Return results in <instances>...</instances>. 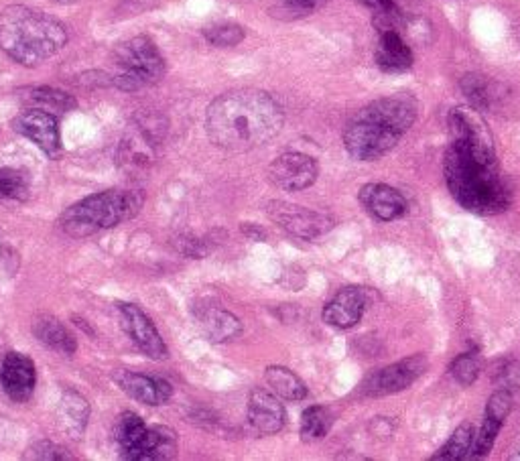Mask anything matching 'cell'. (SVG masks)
Segmentation results:
<instances>
[{
	"label": "cell",
	"instance_id": "cell-27",
	"mask_svg": "<svg viewBox=\"0 0 520 461\" xmlns=\"http://www.w3.org/2000/svg\"><path fill=\"white\" fill-rule=\"evenodd\" d=\"M31 191V177L23 169L3 167L0 169V197L13 202H25Z\"/></svg>",
	"mask_w": 520,
	"mask_h": 461
},
{
	"label": "cell",
	"instance_id": "cell-38",
	"mask_svg": "<svg viewBox=\"0 0 520 461\" xmlns=\"http://www.w3.org/2000/svg\"><path fill=\"white\" fill-rule=\"evenodd\" d=\"M512 459H520V453H516V455H514V457H512Z\"/></svg>",
	"mask_w": 520,
	"mask_h": 461
},
{
	"label": "cell",
	"instance_id": "cell-23",
	"mask_svg": "<svg viewBox=\"0 0 520 461\" xmlns=\"http://www.w3.org/2000/svg\"><path fill=\"white\" fill-rule=\"evenodd\" d=\"M265 380L271 392H275L283 401H303L307 397L305 382L285 366H269L265 372Z\"/></svg>",
	"mask_w": 520,
	"mask_h": 461
},
{
	"label": "cell",
	"instance_id": "cell-13",
	"mask_svg": "<svg viewBox=\"0 0 520 461\" xmlns=\"http://www.w3.org/2000/svg\"><path fill=\"white\" fill-rule=\"evenodd\" d=\"M35 382H37V372L31 358L19 352H11L3 360V366H0V384H3V390L11 401L15 403L29 401L35 390Z\"/></svg>",
	"mask_w": 520,
	"mask_h": 461
},
{
	"label": "cell",
	"instance_id": "cell-5",
	"mask_svg": "<svg viewBox=\"0 0 520 461\" xmlns=\"http://www.w3.org/2000/svg\"><path fill=\"white\" fill-rule=\"evenodd\" d=\"M143 206L145 195L137 189H110L94 193L61 216V228L70 236L84 238L133 220Z\"/></svg>",
	"mask_w": 520,
	"mask_h": 461
},
{
	"label": "cell",
	"instance_id": "cell-30",
	"mask_svg": "<svg viewBox=\"0 0 520 461\" xmlns=\"http://www.w3.org/2000/svg\"><path fill=\"white\" fill-rule=\"evenodd\" d=\"M480 358L476 352H464L451 364V376L462 386H472L480 376Z\"/></svg>",
	"mask_w": 520,
	"mask_h": 461
},
{
	"label": "cell",
	"instance_id": "cell-6",
	"mask_svg": "<svg viewBox=\"0 0 520 461\" xmlns=\"http://www.w3.org/2000/svg\"><path fill=\"white\" fill-rule=\"evenodd\" d=\"M114 61L120 70L114 78V86L124 92L153 86L165 74V61L149 37H133L120 43Z\"/></svg>",
	"mask_w": 520,
	"mask_h": 461
},
{
	"label": "cell",
	"instance_id": "cell-26",
	"mask_svg": "<svg viewBox=\"0 0 520 461\" xmlns=\"http://www.w3.org/2000/svg\"><path fill=\"white\" fill-rule=\"evenodd\" d=\"M462 92L476 110H490L498 98L494 84L482 74H466L460 82Z\"/></svg>",
	"mask_w": 520,
	"mask_h": 461
},
{
	"label": "cell",
	"instance_id": "cell-32",
	"mask_svg": "<svg viewBox=\"0 0 520 461\" xmlns=\"http://www.w3.org/2000/svg\"><path fill=\"white\" fill-rule=\"evenodd\" d=\"M27 459H72V455L65 451L63 447L51 443V441H39L35 443L27 453H25Z\"/></svg>",
	"mask_w": 520,
	"mask_h": 461
},
{
	"label": "cell",
	"instance_id": "cell-2",
	"mask_svg": "<svg viewBox=\"0 0 520 461\" xmlns=\"http://www.w3.org/2000/svg\"><path fill=\"white\" fill-rule=\"evenodd\" d=\"M443 173L449 193L464 210L480 216L508 210L512 191L500 173L494 147L449 139Z\"/></svg>",
	"mask_w": 520,
	"mask_h": 461
},
{
	"label": "cell",
	"instance_id": "cell-34",
	"mask_svg": "<svg viewBox=\"0 0 520 461\" xmlns=\"http://www.w3.org/2000/svg\"><path fill=\"white\" fill-rule=\"evenodd\" d=\"M179 250L187 256H193V258H202V256L208 254L206 242H202L198 238H183L181 244H179Z\"/></svg>",
	"mask_w": 520,
	"mask_h": 461
},
{
	"label": "cell",
	"instance_id": "cell-9",
	"mask_svg": "<svg viewBox=\"0 0 520 461\" xmlns=\"http://www.w3.org/2000/svg\"><path fill=\"white\" fill-rule=\"evenodd\" d=\"M13 128L19 135L33 141L47 157L57 159L61 153V135L55 114L41 108H31L21 112L13 120Z\"/></svg>",
	"mask_w": 520,
	"mask_h": 461
},
{
	"label": "cell",
	"instance_id": "cell-19",
	"mask_svg": "<svg viewBox=\"0 0 520 461\" xmlns=\"http://www.w3.org/2000/svg\"><path fill=\"white\" fill-rule=\"evenodd\" d=\"M147 433L149 427L137 413H130V411L122 413L114 429V439L118 443L120 457L126 461H141Z\"/></svg>",
	"mask_w": 520,
	"mask_h": 461
},
{
	"label": "cell",
	"instance_id": "cell-15",
	"mask_svg": "<svg viewBox=\"0 0 520 461\" xmlns=\"http://www.w3.org/2000/svg\"><path fill=\"white\" fill-rule=\"evenodd\" d=\"M287 413L279 397L271 390L256 388L248 399V423L263 435H275L285 427Z\"/></svg>",
	"mask_w": 520,
	"mask_h": 461
},
{
	"label": "cell",
	"instance_id": "cell-28",
	"mask_svg": "<svg viewBox=\"0 0 520 461\" xmlns=\"http://www.w3.org/2000/svg\"><path fill=\"white\" fill-rule=\"evenodd\" d=\"M332 423H334V419L325 407L315 405V407L305 409V413L301 417V439L305 443H315V441L323 439L330 433Z\"/></svg>",
	"mask_w": 520,
	"mask_h": 461
},
{
	"label": "cell",
	"instance_id": "cell-17",
	"mask_svg": "<svg viewBox=\"0 0 520 461\" xmlns=\"http://www.w3.org/2000/svg\"><path fill=\"white\" fill-rule=\"evenodd\" d=\"M366 305H368V297L364 289L358 287L342 289L328 305L323 307V321L338 329H350L362 321Z\"/></svg>",
	"mask_w": 520,
	"mask_h": 461
},
{
	"label": "cell",
	"instance_id": "cell-10",
	"mask_svg": "<svg viewBox=\"0 0 520 461\" xmlns=\"http://www.w3.org/2000/svg\"><path fill=\"white\" fill-rule=\"evenodd\" d=\"M319 165L303 153H283L269 167V179L285 191H303L315 183Z\"/></svg>",
	"mask_w": 520,
	"mask_h": 461
},
{
	"label": "cell",
	"instance_id": "cell-8",
	"mask_svg": "<svg viewBox=\"0 0 520 461\" xmlns=\"http://www.w3.org/2000/svg\"><path fill=\"white\" fill-rule=\"evenodd\" d=\"M269 218L279 224L283 230L289 234L303 238V240H313L323 234H328L334 228V218L321 212L307 210L303 206L287 204V202H271L267 206Z\"/></svg>",
	"mask_w": 520,
	"mask_h": 461
},
{
	"label": "cell",
	"instance_id": "cell-3",
	"mask_svg": "<svg viewBox=\"0 0 520 461\" xmlns=\"http://www.w3.org/2000/svg\"><path fill=\"white\" fill-rule=\"evenodd\" d=\"M411 96H386L354 114L344 133L346 151L358 161H376L393 151L417 120Z\"/></svg>",
	"mask_w": 520,
	"mask_h": 461
},
{
	"label": "cell",
	"instance_id": "cell-12",
	"mask_svg": "<svg viewBox=\"0 0 520 461\" xmlns=\"http://www.w3.org/2000/svg\"><path fill=\"white\" fill-rule=\"evenodd\" d=\"M360 204L372 218H376L380 222L401 220L409 210L405 195L399 189L390 187L386 183L364 185L360 189Z\"/></svg>",
	"mask_w": 520,
	"mask_h": 461
},
{
	"label": "cell",
	"instance_id": "cell-36",
	"mask_svg": "<svg viewBox=\"0 0 520 461\" xmlns=\"http://www.w3.org/2000/svg\"><path fill=\"white\" fill-rule=\"evenodd\" d=\"M390 3H393L395 7H399V9L405 13V11H409L411 7H415V5L419 3V0H390Z\"/></svg>",
	"mask_w": 520,
	"mask_h": 461
},
{
	"label": "cell",
	"instance_id": "cell-25",
	"mask_svg": "<svg viewBox=\"0 0 520 461\" xmlns=\"http://www.w3.org/2000/svg\"><path fill=\"white\" fill-rule=\"evenodd\" d=\"M175 453H177V435H175V431L165 427V425L149 427L141 461L173 459Z\"/></svg>",
	"mask_w": 520,
	"mask_h": 461
},
{
	"label": "cell",
	"instance_id": "cell-4",
	"mask_svg": "<svg viewBox=\"0 0 520 461\" xmlns=\"http://www.w3.org/2000/svg\"><path fill=\"white\" fill-rule=\"evenodd\" d=\"M68 43L65 27L35 9L9 7L0 13V49L27 68L47 61Z\"/></svg>",
	"mask_w": 520,
	"mask_h": 461
},
{
	"label": "cell",
	"instance_id": "cell-18",
	"mask_svg": "<svg viewBox=\"0 0 520 461\" xmlns=\"http://www.w3.org/2000/svg\"><path fill=\"white\" fill-rule=\"evenodd\" d=\"M116 380L126 394H130L135 401L145 403L149 407L165 405L173 394L171 384L163 378H153V376L135 374V372H120L116 376Z\"/></svg>",
	"mask_w": 520,
	"mask_h": 461
},
{
	"label": "cell",
	"instance_id": "cell-1",
	"mask_svg": "<svg viewBox=\"0 0 520 461\" xmlns=\"http://www.w3.org/2000/svg\"><path fill=\"white\" fill-rule=\"evenodd\" d=\"M285 114L273 96L260 90H232L216 98L206 114L210 141L230 153H246L273 141Z\"/></svg>",
	"mask_w": 520,
	"mask_h": 461
},
{
	"label": "cell",
	"instance_id": "cell-7",
	"mask_svg": "<svg viewBox=\"0 0 520 461\" xmlns=\"http://www.w3.org/2000/svg\"><path fill=\"white\" fill-rule=\"evenodd\" d=\"M429 368V360L423 354H415L411 358H405L401 362L390 364L386 368H380L378 372L370 374L362 386L360 392L364 397L378 399L388 397V394H397L409 386H413Z\"/></svg>",
	"mask_w": 520,
	"mask_h": 461
},
{
	"label": "cell",
	"instance_id": "cell-14",
	"mask_svg": "<svg viewBox=\"0 0 520 461\" xmlns=\"http://www.w3.org/2000/svg\"><path fill=\"white\" fill-rule=\"evenodd\" d=\"M510 411H512L510 390H496L488 399V405L484 411V423H482L480 433L476 435V443L470 453V459H482L492 451L496 437H498L504 421L508 419Z\"/></svg>",
	"mask_w": 520,
	"mask_h": 461
},
{
	"label": "cell",
	"instance_id": "cell-22",
	"mask_svg": "<svg viewBox=\"0 0 520 461\" xmlns=\"http://www.w3.org/2000/svg\"><path fill=\"white\" fill-rule=\"evenodd\" d=\"M204 332L210 342L214 344H226L236 340L242 334V323L236 315L222 311V309H210L202 317Z\"/></svg>",
	"mask_w": 520,
	"mask_h": 461
},
{
	"label": "cell",
	"instance_id": "cell-24",
	"mask_svg": "<svg viewBox=\"0 0 520 461\" xmlns=\"http://www.w3.org/2000/svg\"><path fill=\"white\" fill-rule=\"evenodd\" d=\"M476 443V429L472 423H462L458 429L451 433V437L445 441V445L431 457L433 461H458V459H470V453Z\"/></svg>",
	"mask_w": 520,
	"mask_h": 461
},
{
	"label": "cell",
	"instance_id": "cell-33",
	"mask_svg": "<svg viewBox=\"0 0 520 461\" xmlns=\"http://www.w3.org/2000/svg\"><path fill=\"white\" fill-rule=\"evenodd\" d=\"M279 5L283 13H287L293 19H299L313 13L319 5V0H279Z\"/></svg>",
	"mask_w": 520,
	"mask_h": 461
},
{
	"label": "cell",
	"instance_id": "cell-21",
	"mask_svg": "<svg viewBox=\"0 0 520 461\" xmlns=\"http://www.w3.org/2000/svg\"><path fill=\"white\" fill-rule=\"evenodd\" d=\"M33 334L47 348L65 356H72L78 348L74 336L68 332V329H65L55 317L49 315H41L33 321Z\"/></svg>",
	"mask_w": 520,
	"mask_h": 461
},
{
	"label": "cell",
	"instance_id": "cell-20",
	"mask_svg": "<svg viewBox=\"0 0 520 461\" xmlns=\"http://www.w3.org/2000/svg\"><path fill=\"white\" fill-rule=\"evenodd\" d=\"M90 405L76 390H65L57 407V421L61 429L74 439H80L88 427Z\"/></svg>",
	"mask_w": 520,
	"mask_h": 461
},
{
	"label": "cell",
	"instance_id": "cell-31",
	"mask_svg": "<svg viewBox=\"0 0 520 461\" xmlns=\"http://www.w3.org/2000/svg\"><path fill=\"white\" fill-rule=\"evenodd\" d=\"M204 37L214 47H236L244 39V29L234 23H222L208 27L204 31Z\"/></svg>",
	"mask_w": 520,
	"mask_h": 461
},
{
	"label": "cell",
	"instance_id": "cell-11",
	"mask_svg": "<svg viewBox=\"0 0 520 461\" xmlns=\"http://www.w3.org/2000/svg\"><path fill=\"white\" fill-rule=\"evenodd\" d=\"M120 313H122V323L126 334L133 338V342L153 360H165L167 358V346L161 338V334L157 332V327L153 325V321L145 315L143 309H139L137 305L130 303H120L118 305Z\"/></svg>",
	"mask_w": 520,
	"mask_h": 461
},
{
	"label": "cell",
	"instance_id": "cell-29",
	"mask_svg": "<svg viewBox=\"0 0 520 461\" xmlns=\"http://www.w3.org/2000/svg\"><path fill=\"white\" fill-rule=\"evenodd\" d=\"M29 102L35 104V108H41L45 112H68L72 108H76V100L59 90L53 88H33L27 92Z\"/></svg>",
	"mask_w": 520,
	"mask_h": 461
},
{
	"label": "cell",
	"instance_id": "cell-35",
	"mask_svg": "<svg viewBox=\"0 0 520 461\" xmlns=\"http://www.w3.org/2000/svg\"><path fill=\"white\" fill-rule=\"evenodd\" d=\"M242 232L248 236V238H252V240H256V242H263L265 238H267V234H265V230H260L258 226H250V224H244L242 226Z\"/></svg>",
	"mask_w": 520,
	"mask_h": 461
},
{
	"label": "cell",
	"instance_id": "cell-37",
	"mask_svg": "<svg viewBox=\"0 0 520 461\" xmlns=\"http://www.w3.org/2000/svg\"><path fill=\"white\" fill-rule=\"evenodd\" d=\"M55 3H65V5H68V3H76V0H55Z\"/></svg>",
	"mask_w": 520,
	"mask_h": 461
},
{
	"label": "cell",
	"instance_id": "cell-16",
	"mask_svg": "<svg viewBox=\"0 0 520 461\" xmlns=\"http://www.w3.org/2000/svg\"><path fill=\"white\" fill-rule=\"evenodd\" d=\"M376 65L386 74H405L413 68V51L397 29L378 31V45L374 51Z\"/></svg>",
	"mask_w": 520,
	"mask_h": 461
}]
</instances>
